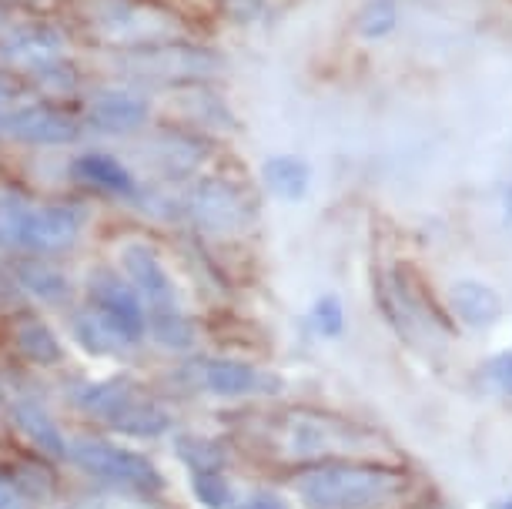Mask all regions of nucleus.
<instances>
[{
    "instance_id": "nucleus-20",
    "label": "nucleus",
    "mask_w": 512,
    "mask_h": 509,
    "mask_svg": "<svg viewBox=\"0 0 512 509\" xmlns=\"http://www.w3.org/2000/svg\"><path fill=\"white\" fill-rule=\"evenodd\" d=\"M195 489H198L201 503L211 506V509H228L231 506V489L215 469H201V473L195 476Z\"/></svg>"
},
{
    "instance_id": "nucleus-9",
    "label": "nucleus",
    "mask_w": 512,
    "mask_h": 509,
    "mask_svg": "<svg viewBox=\"0 0 512 509\" xmlns=\"http://www.w3.org/2000/svg\"><path fill=\"white\" fill-rule=\"evenodd\" d=\"M57 54H61V34L41 24L21 27V31H14L0 44V57L11 67H24V71H37L44 64H54Z\"/></svg>"
},
{
    "instance_id": "nucleus-27",
    "label": "nucleus",
    "mask_w": 512,
    "mask_h": 509,
    "mask_svg": "<svg viewBox=\"0 0 512 509\" xmlns=\"http://www.w3.org/2000/svg\"><path fill=\"white\" fill-rule=\"evenodd\" d=\"M506 509H512V503H509V506H506Z\"/></svg>"
},
{
    "instance_id": "nucleus-18",
    "label": "nucleus",
    "mask_w": 512,
    "mask_h": 509,
    "mask_svg": "<svg viewBox=\"0 0 512 509\" xmlns=\"http://www.w3.org/2000/svg\"><path fill=\"white\" fill-rule=\"evenodd\" d=\"M31 205L24 198H0V248H24Z\"/></svg>"
},
{
    "instance_id": "nucleus-19",
    "label": "nucleus",
    "mask_w": 512,
    "mask_h": 509,
    "mask_svg": "<svg viewBox=\"0 0 512 509\" xmlns=\"http://www.w3.org/2000/svg\"><path fill=\"white\" fill-rule=\"evenodd\" d=\"M74 332H77V339H81L84 345H88L91 352H108L114 342L121 339L118 332H114V325L104 319L101 312H88V315H81V319L74 322Z\"/></svg>"
},
{
    "instance_id": "nucleus-2",
    "label": "nucleus",
    "mask_w": 512,
    "mask_h": 509,
    "mask_svg": "<svg viewBox=\"0 0 512 509\" xmlns=\"http://www.w3.org/2000/svg\"><path fill=\"white\" fill-rule=\"evenodd\" d=\"M405 479L382 466H325L298 479L308 509H379L402 493Z\"/></svg>"
},
{
    "instance_id": "nucleus-21",
    "label": "nucleus",
    "mask_w": 512,
    "mask_h": 509,
    "mask_svg": "<svg viewBox=\"0 0 512 509\" xmlns=\"http://www.w3.org/2000/svg\"><path fill=\"white\" fill-rule=\"evenodd\" d=\"M24 278H27V285H31L37 295H44V299H57V295L67 292L64 275H57L54 268H47V265L24 268Z\"/></svg>"
},
{
    "instance_id": "nucleus-13",
    "label": "nucleus",
    "mask_w": 512,
    "mask_h": 509,
    "mask_svg": "<svg viewBox=\"0 0 512 509\" xmlns=\"http://www.w3.org/2000/svg\"><path fill=\"white\" fill-rule=\"evenodd\" d=\"M74 171L84 181H88V185L111 191V195H131V191H134L131 171L124 168L121 161H114L111 155H84V158H77Z\"/></svg>"
},
{
    "instance_id": "nucleus-3",
    "label": "nucleus",
    "mask_w": 512,
    "mask_h": 509,
    "mask_svg": "<svg viewBox=\"0 0 512 509\" xmlns=\"http://www.w3.org/2000/svg\"><path fill=\"white\" fill-rule=\"evenodd\" d=\"M81 469H88L94 476H104L111 483H124V486H138V489H158L161 486V476L148 459L131 453V449H121V446H108V443H74L71 453Z\"/></svg>"
},
{
    "instance_id": "nucleus-26",
    "label": "nucleus",
    "mask_w": 512,
    "mask_h": 509,
    "mask_svg": "<svg viewBox=\"0 0 512 509\" xmlns=\"http://www.w3.org/2000/svg\"><path fill=\"white\" fill-rule=\"evenodd\" d=\"M502 211H506V222L512 225V185L502 188Z\"/></svg>"
},
{
    "instance_id": "nucleus-6",
    "label": "nucleus",
    "mask_w": 512,
    "mask_h": 509,
    "mask_svg": "<svg viewBox=\"0 0 512 509\" xmlns=\"http://www.w3.org/2000/svg\"><path fill=\"white\" fill-rule=\"evenodd\" d=\"M7 128H11L17 141L27 144H71L81 134V124H77L74 114L54 108V104H27V108H17L7 118Z\"/></svg>"
},
{
    "instance_id": "nucleus-4",
    "label": "nucleus",
    "mask_w": 512,
    "mask_h": 509,
    "mask_svg": "<svg viewBox=\"0 0 512 509\" xmlns=\"http://www.w3.org/2000/svg\"><path fill=\"white\" fill-rule=\"evenodd\" d=\"M191 211H195L198 225H205V232H218V235L238 232L251 218L248 198L241 195L235 185L218 181V178L201 181L195 191V201H191Z\"/></svg>"
},
{
    "instance_id": "nucleus-23",
    "label": "nucleus",
    "mask_w": 512,
    "mask_h": 509,
    "mask_svg": "<svg viewBox=\"0 0 512 509\" xmlns=\"http://www.w3.org/2000/svg\"><path fill=\"white\" fill-rule=\"evenodd\" d=\"M486 372H489V379L496 382L499 389H506L509 396H512V352L492 355L489 366H486Z\"/></svg>"
},
{
    "instance_id": "nucleus-17",
    "label": "nucleus",
    "mask_w": 512,
    "mask_h": 509,
    "mask_svg": "<svg viewBox=\"0 0 512 509\" xmlns=\"http://www.w3.org/2000/svg\"><path fill=\"white\" fill-rule=\"evenodd\" d=\"M399 24V4L395 0H365L359 17H355V27L365 41H382L389 37Z\"/></svg>"
},
{
    "instance_id": "nucleus-5",
    "label": "nucleus",
    "mask_w": 512,
    "mask_h": 509,
    "mask_svg": "<svg viewBox=\"0 0 512 509\" xmlns=\"http://www.w3.org/2000/svg\"><path fill=\"white\" fill-rule=\"evenodd\" d=\"M84 228V211L77 205H31L24 252H61L74 245Z\"/></svg>"
},
{
    "instance_id": "nucleus-25",
    "label": "nucleus",
    "mask_w": 512,
    "mask_h": 509,
    "mask_svg": "<svg viewBox=\"0 0 512 509\" xmlns=\"http://www.w3.org/2000/svg\"><path fill=\"white\" fill-rule=\"evenodd\" d=\"M245 509H285V506L278 503V499H272V496H258V499H251Z\"/></svg>"
},
{
    "instance_id": "nucleus-11",
    "label": "nucleus",
    "mask_w": 512,
    "mask_h": 509,
    "mask_svg": "<svg viewBox=\"0 0 512 509\" xmlns=\"http://www.w3.org/2000/svg\"><path fill=\"white\" fill-rule=\"evenodd\" d=\"M449 305L469 329H486L502 315V299L496 288H489L479 278H462L449 288Z\"/></svg>"
},
{
    "instance_id": "nucleus-12",
    "label": "nucleus",
    "mask_w": 512,
    "mask_h": 509,
    "mask_svg": "<svg viewBox=\"0 0 512 509\" xmlns=\"http://www.w3.org/2000/svg\"><path fill=\"white\" fill-rule=\"evenodd\" d=\"M262 178H265V185L275 198L302 201L305 191H308V181H312V168L295 155H275V158L265 161Z\"/></svg>"
},
{
    "instance_id": "nucleus-10",
    "label": "nucleus",
    "mask_w": 512,
    "mask_h": 509,
    "mask_svg": "<svg viewBox=\"0 0 512 509\" xmlns=\"http://www.w3.org/2000/svg\"><path fill=\"white\" fill-rule=\"evenodd\" d=\"M91 121L101 131L131 134L148 121V101L131 91H98L91 98Z\"/></svg>"
},
{
    "instance_id": "nucleus-28",
    "label": "nucleus",
    "mask_w": 512,
    "mask_h": 509,
    "mask_svg": "<svg viewBox=\"0 0 512 509\" xmlns=\"http://www.w3.org/2000/svg\"><path fill=\"white\" fill-rule=\"evenodd\" d=\"M0 21H4V17H0Z\"/></svg>"
},
{
    "instance_id": "nucleus-8",
    "label": "nucleus",
    "mask_w": 512,
    "mask_h": 509,
    "mask_svg": "<svg viewBox=\"0 0 512 509\" xmlns=\"http://www.w3.org/2000/svg\"><path fill=\"white\" fill-rule=\"evenodd\" d=\"M124 262V272H128L131 285L154 305V312H175L171 302H175V285H171L168 272L164 265L158 262V255L144 245H128L121 255Z\"/></svg>"
},
{
    "instance_id": "nucleus-7",
    "label": "nucleus",
    "mask_w": 512,
    "mask_h": 509,
    "mask_svg": "<svg viewBox=\"0 0 512 509\" xmlns=\"http://www.w3.org/2000/svg\"><path fill=\"white\" fill-rule=\"evenodd\" d=\"M91 295L98 302V312L114 325L121 339H138L144 332V309L131 285H124L118 275H94Z\"/></svg>"
},
{
    "instance_id": "nucleus-1",
    "label": "nucleus",
    "mask_w": 512,
    "mask_h": 509,
    "mask_svg": "<svg viewBox=\"0 0 512 509\" xmlns=\"http://www.w3.org/2000/svg\"><path fill=\"white\" fill-rule=\"evenodd\" d=\"M74 17L104 44L131 51L175 44L178 17L151 0H74Z\"/></svg>"
},
{
    "instance_id": "nucleus-24",
    "label": "nucleus",
    "mask_w": 512,
    "mask_h": 509,
    "mask_svg": "<svg viewBox=\"0 0 512 509\" xmlns=\"http://www.w3.org/2000/svg\"><path fill=\"white\" fill-rule=\"evenodd\" d=\"M0 509H27L24 506V499L17 496V489L7 483L4 476H0Z\"/></svg>"
},
{
    "instance_id": "nucleus-14",
    "label": "nucleus",
    "mask_w": 512,
    "mask_h": 509,
    "mask_svg": "<svg viewBox=\"0 0 512 509\" xmlns=\"http://www.w3.org/2000/svg\"><path fill=\"white\" fill-rule=\"evenodd\" d=\"M258 372L245 366V362H231V359H218V362H208L205 369V382L211 392L218 396H245V392H255L258 389Z\"/></svg>"
},
{
    "instance_id": "nucleus-15",
    "label": "nucleus",
    "mask_w": 512,
    "mask_h": 509,
    "mask_svg": "<svg viewBox=\"0 0 512 509\" xmlns=\"http://www.w3.org/2000/svg\"><path fill=\"white\" fill-rule=\"evenodd\" d=\"M17 349L21 355H27L31 362H41V366H51V362L61 359V345L51 335L44 322L37 319H21L17 322Z\"/></svg>"
},
{
    "instance_id": "nucleus-22",
    "label": "nucleus",
    "mask_w": 512,
    "mask_h": 509,
    "mask_svg": "<svg viewBox=\"0 0 512 509\" xmlns=\"http://www.w3.org/2000/svg\"><path fill=\"white\" fill-rule=\"evenodd\" d=\"M312 319L325 335H338L342 332V305H338V299H322L312 309Z\"/></svg>"
},
{
    "instance_id": "nucleus-16",
    "label": "nucleus",
    "mask_w": 512,
    "mask_h": 509,
    "mask_svg": "<svg viewBox=\"0 0 512 509\" xmlns=\"http://www.w3.org/2000/svg\"><path fill=\"white\" fill-rule=\"evenodd\" d=\"M14 416H17V426H21L37 446H44L51 456H64L67 453L64 443H61V432H57L54 422L47 419V412L31 406V402H21V406L14 409Z\"/></svg>"
}]
</instances>
